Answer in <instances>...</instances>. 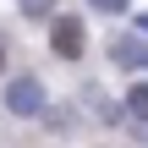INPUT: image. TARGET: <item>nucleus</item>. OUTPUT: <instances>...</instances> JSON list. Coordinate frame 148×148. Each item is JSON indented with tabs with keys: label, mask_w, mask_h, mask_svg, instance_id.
Returning <instances> with one entry per match:
<instances>
[{
	"label": "nucleus",
	"mask_w": 148,
	"mask_h": 148,
	"mask_svg": "<svg viewBox=\"0 0 148 148\" xmlns=\"http://www.w3.org/2000/svg\"><path fill=\"white\" fill-rule=\"evenodd\" d=\"M49 44H55V55L77 60V55H82V22H77V16H55V27H49Z\"/></svg>",
	"instance_id": "nucleus-2"
},
{
	"label": "nucleus",
	"mask_w": 148,
	"mask_h": 148,
	"mask_svg": "<svg viewBox=\"0 0 148 148\" xmlns=\"http://www.w3.org/2000/svg\"><path fill=\"white\" fill-rule=\"evenodd\" d=\"M126 110H132L137 121H148V82H143V88H132V99H126Z\"/></svg>",
	"instance_id": "nucleus-5"
},
{
	"label": "nucleus",
	"mask_w": 148,
	"mask_h": 148,
	"mask_svg": "<svg viewBox=\"0 0 148 148\" xmlns=\"http://www.w3.org/2000/svg\"><path fill=\"white\" fill-rule=\"evenodd\" d=\"M99 11H126V0H93Z\"/></svg>",
	"instance_id": "nucleus-6"
},
{
	"label": "nucleus",
	"mask_w": 148,
	"mask_h": 148,
	"mask_svg": "<svg viewBox=\"0 0 148 148\" xmlns=\"http://www.w3.org/2000/svg\"><path fill=\"white\" fill-rule=\"evenodd\" d=\"M110 60H115V66H132V71H143V66H148V38H132V33L110 38Z\"/></svg>",
	"instance_id": "nucleus-3"
},
{
	"label": "nucleus",
	"mask_w": 148,
	"mask_h": 148,
	"mask_svg": "<svg viewBox=\"0 0 148 148\" xmlns=\"http://www.w3.org/2000/svg\"><path fill=\"white\" fill-rule=\"evenodd\" d=\"M137 27H143V33H148V16H137Z\"/></svg>",
	"instance_id": "nucleus-7"
},
{
	"label": "nucleus",
	"mask_w": 148,
	"mask_h": 148,
	"mask_svg": "<svg viewBox=\"0 0 148 148\" xmlns=\"http://www.w3.org/2000/svg\"><path fill=\"white\" fill-rule=\"evenodd\" d=\"M5 104H11L16 115H38V110H44V82H38V77H16V82L5 88Z\"/></svg>",
	"instance_id": "nucleus-1"
},
{
	"label": "nucleus",
	"mask_w": 148,
	"mask_h": 148,
	"mask_svg": "<svg viewBox=\"0 0 148 148\" xmlns=\"http://www.w3.org/2000/svg\"><path fill=\"white\" fill-rule=\"evenodd\" d=\"M22 16L38 22V16H55V0H22Z\"/></svg>",
	"instance_id": "nucleus-4"
},
{
	"label": "nucleus",
	"mask_w": 148,
	"mask_h": 148,
	"mask_svg": "<svg viewBox=\"0 0 148 148\" xmlns=\"http://www.w3.org/2000/svg\"><path fill=\"white\" fill-rule=\"evenodd\" d=\"M0 66H5V55H0Z\"/></svg>",
	"instance_id": "nucleus-8"
}]
</instances>
